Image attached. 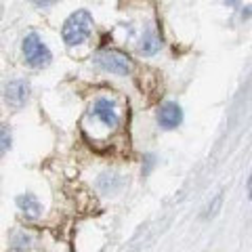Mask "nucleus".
I'll return each instance as SVG.
<instances>
[{
    "mask_svg": "<svg viewBox=\"0 0 252 252\" xmlns=\"http://www.w3.org/2000/svg\"><path fill=\"white\" fill-rule=\"evenodd\" d=\"M28 244H30V238H28V235L19 233L17 238H15V250H26V248H28Z\"/></svg>",
    "mask_w": 252,
    "mask_h": 252,
    "instance_id": "9d476101",
    "label": "nucleus"
},
{
    "mask_svg": "<svg viewBox=\"0 0 252 252\" xmlns=\"http://www.w3.org/2000/svg\"><path fill=\"white\" fill-rule=\"evenodd\" d=\"M9 147H11V132L4 126H0V156L9 152Z\"/></svg>",
    "mask_w": 252,
    "mask_h": 252,
    "instance_id": "1a4fd4ad",
    "label": "nucleus"
},
{
    "mask_svg": "<svg viewBox=\"0 0 252 252\" xmlns=\"http://www.w3.org/2000/svg\"><path fill=\"white\" fill-rule=\"evenodd\" d=\"M94 63H97L101 69H105L109 74H116V76H126V74H130V69H132L130 59L118 51H101L97 57H94Z\"/></svg>",
    "mask_w": 252,
    "mask_h": 252,
    "instance_id": "7ed1b4c3",
    "label": "nucleus"
},
{
    "mask_svg": "<svg viewBox=\"0 0 252 252\" xmlns=\"http://www.w3.org/2000/svg\"><path fill=\"white\" fill-rule=\"evenodd\" d=\"M17 208L21 210V215L26 217V219H38L42 215V206H40V202H38L36 195H32V193H21L17 195Z\"/></svg>",
    "mask_w": 252,
    "mask_h": 252,
    "instance_id": "0eeeda50",
    "label": "nucleus"
},
{
    "mask_svg": "<svg viewBox=\"0 0 252 252\" xmlns=\"http://www.w3.org/2000/svg\"><path fill=\"white\" fill-rule=\"evenodd\" d=\"M160 46H162L160 36H158L154 30H147L143 34V38H141V42H139V53L141 55H156L158 51H160Z\"/></svg>",
    "mask_w": 252,
    "mask_h": 252,
    "instance_id": "6e6552de",
    "label": "nucleus"
},
{
    "mask_svg": "<svg viewBox=\"0 0 252 252\" xmlns=\"http://www.w3.org/2000/svg\"><path fill=\"white\" fill-rule=\"evenodd\" d=\"M4 101L13 109H21L30 101V82L28 80H13L4 89Z\"/></svg>",
    "mask_w": 252,
    "mask_h": 252,
    "instance_id": "39448f33",
    "label": "nucleus"
},
{
    "mask_svg": "<svg viewBox=\"0 0 252 252\" xmlns=\"http://www.w3.org/2000/svg\"><path fill=\"white\" fill-rule=\"evenodd\" d=\"M158 122H160V126L164 130L177 128V126L183 122V109H181L177 103L168 101V103H164L160 107V112H158Z\"/></svg>",
    "mask_w": 252,
    "mask_h": 252,
    "instance_id": "423d86ee",
    "label": "nucleus"
},
{
    "mask_svg": "<svg viewBox=\"0 0 252 252\" xmlns=\"http://www.w3.org/2000/svg\"><path fill=\"white\" fill-rule=\"evenodd\" d=\"M34 6H38V9H49V6H53V4H57L59 0H30Z\"/></svg>",
    "mask_w": 252,
    "mask_h": 252,
    "instance_id": "9b49d317",
    "label": "nucleus"
},
{
    "mask_svg": "<svg viewBox=\"0 0 252 252\" xmlns=\"http://www.w3.org/2000/svg\"><path fill=\"white\" fill-rule=\"evenodd\" d=\"M91 116L94 120H99L107 128H116L120 124V114H118V105L109 97H99L94 99V103L91 105Z\"/></svg>",
    "mask_w": 252,
    "mask_h": 252,
    "instance_id": "20e7f679",
    "label": "nucleus"
},
{
    "mask_svg": "<svg viewBox=\"0 0 252 252\" xmlns=\"http://www.w3.org/2000/svg\"><path fill=\"white\" fill-rule=\"evenodd\" d=\"M93 15L86 11V9H78L76 13H72L69 17L63 23V30H61V36H63V42L67 46H78L89 40L91 32H93Z\"/></svg>",
    "mask_w": 252,
    "mask_h": 252,
    "instance_id": "f257e3e1",
    "label": "nucleus"
},
{
    "mask_svg": "<svg viewBox=\"0 0 252 252\" xmlns=\"http://www.w3.org/2000/svg\"><path fill=\"white\" fill-rule=\"evenodd\" d=\"M21 51H23V61H26L30 67H34V69L46 67L51 63V59H53L49 46L44 44V40L36 34V32H30V34L23 38Z\"/></svg>",
    "mask_w": 252,
    "mask_h": 252,
    "instance_id": "f03ea898",
    "label": "nucleus"
}]
</instances>
